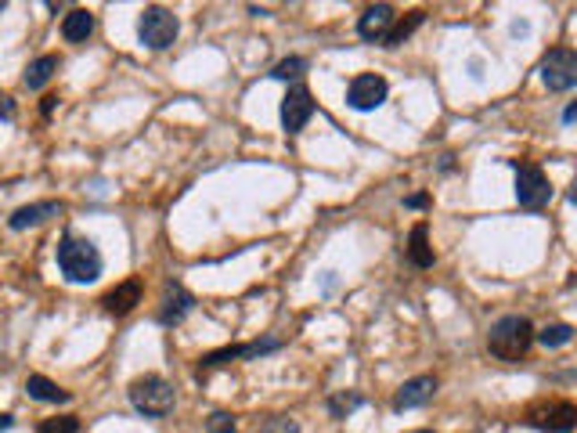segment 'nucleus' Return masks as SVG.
Wrapping results in <instances>:
<instances>
[{
  "mask_svg": "<svg viewBox=\"0 0 577 433\" xmlns=\"http://www.w3.org/2000/svg\"><path fill=\"white\" fill-rule=\"evenodd\" d=\"M58 271L65 275V282L72 286H87V282H98L102 279V268L105 260L98 253V246H94L90 238H79V235H65L58 242Z\"/></svg>",
  "mask_w": 577,
  "mask_h": 433,
  "instance_id": "1",
  "label": "nucleus"
},
{
  "mask_svg": "<svg viewBox=\"0 0 577 433\" xmlns=\"http://www.w3.org/2000/svg\"><path fill=\"white\" fill-rule=\"evenodd\" d=\"M534 343V325L523 318V314H506L491 325L488 332V351L498 358V362H520Z\"/></svg>",
  "mask_w": 577,
  "mask_h": 433,
  "instance_id": "2",
  "label": "nucleus"
},
{
  "mask_svg": "<svg viewBox=\"0 0 577 433\" xmlns=\"http://www.w3.org/2000/svg\"><path fill=\"white\" fill-rule=\"evenodd\" d=\"M127 397L130 404L145 415V419H166L177 404V394H173V383L163 379V376H138L130 387H127Z\"/></svg>",
  "mask_w": 577,
  "mask_h": 433,
  "instance_id": "3",
  "label": "nucleus"
},
{
  "mask_svg": "<svg viewBox=\"0 0 577 433\" xmlns=\"http://www.w3.org/2000/svg\"><path fill=\"white\" fill-rule=\"evenodd\" d=\"M177 33H180V22H177V15H173L170 8H163V4H148V8L141 12V19H138V37H141V44L152 47V51L173 47Z\"/></svg>",
  "mask_w": 577,
  "mask_h": 433,
  "instance_id": "4",
  "label": "nucleus"
},
{
  "mask_svg": "<svg viewBox=\"0 0 577 433\" xmlns=\"http://www.w3.org/2000/svg\"><path fill=\"white\" fill-rule=\"evenodd\" d=\"M513 170H516V203L523 206V210H541V206H548V199H552V185H548V178H545V170L541 166H534V162H513Z\"/></svg>",
  "mask_w": 577,
  "mask_h": 433,
  "instance_id": "5",
  "label": "nucleus"
},
{
  "mask_svg": "<svg viewBox=\"0 0 577 433\" xmlns=\"http://www.w3.org/2000/svg\"><path fill=\"white\" fill-rule=\"evenodd\" d=\"M541 79L552 95H563L577 83V54L570 47H552L541 58Z\"/></svg>",
  "mask_w": 577,
  "mask_h": 433,
  "instance_id": "6",
  "label": "nucleus"
},
{
  "mask_svg": "<svg viewBox=\"0 0 577 433\" xmlns=\"http://www.w3.org/2000/svg\"><path fill=\"white\" fill-rule=\"evenodd\" d=\"M387 91H390V87H387V79H382V76L361 72L347 87V105L357 109V112H372V109H379L382 102H387Z\"/></svg>",
  "mask_w": 577,
  "mask_h": 433,
  "instance_id": "7",
  "label": "nucleus"
},
{
  "mask_svg": "<svg viewBox=\"0 0 577 433\" xmlns=\"http://www.w3.org/2000/svg\"><path fill=\"white\" fill-rule=\"evenodd\" d=\"M314 116V98L307 87H288V95L281 98V127L285 134H300Z\"/></svg>",
  "mask_w": 577,
  "mask_h": 433,
  "instance_id": "8",
  "label": "nucleus"
},
{
  "mask_svg": "<svg viewBox=\"0 0 577 433\" xmlns=\"http://www.w3.org/2000/svg\"><path fill=\"white\" fill-rule=\"evenodd\" d=\"M191 307H196V296H191L180 282H166V289H163V300H159V325H180L188 314H191Z\"/></svg>",
  "mask_w": 577,
  "mask_h": 433,
  "instance_id": "9",
  "label": "nucleus"
},
{
  "mask_svg": "<svg viewBox=\"0 0 577 433\" xmlns=\"http://www.w3.org/2000/svg\"><path fill=\"white\" fill-rule=\"evenodd\" d=\"M531 422L552 433H570L577 426V408L570 401H548L541 408H531Z\"/></svg>",
  "mask_w": 577,
  "mask_h": 433,
  "instance_id": "10",
  "label": "nucleus"
},
{
  "mask_svg": "<svg viewBox=\"0 0 577 433\" xmlns=\"http://www.w3.org/2000/svg\"><path fill=\"white\" fill-rule=\"evenodd\" d=\"M394 22H397V15H394L390 4H372V8H364L361 19H357V37L368 40V44H375V40L382 44V37L390 33Z\"/></svg>",
  "mask_w": 577,
  "mask_h": 433,
  "instance_id": "11",
  "label": "nucleus"
},
{
  "mask_svg": "<svg viewBox=\"0 0 577 433\" xmlns=\"http://www.w3.org/2000/svg\"><path fill=\"white\" fill-rule=\"evenodd\" d=\"M281 339L278 336H267V339H256V343H246V346H224V351H213L203 358V369H217L224 362H235V358H260V354H271L278 351Z\"/></svg>",
  "mask_w": 577,
  "mask_h": 433,
  "instance_id": "12",
  "label": "nucleus"
},
{
  "mask_svg": "<svg viewBox=\"0 0 577 433\" xmlns=\"http://www.w3.org/2000/svg\"><path fill=\"white\" fill-rule=\"evenodd\" d=\"M141 296H145L141 279H127V282H120L116 289H109V293L102 296V307H105L109 314H130V311L141 304Z\"/></svg>",
  "mask_w": 577,
  "mask_h": 433,
  "instance_id": "13",
  "label": "nucleus"
},
{
  "mask_svg": "<svg viewBox=\"0 0 577 433\" xmlns=\"http://www.w3.org/2000/svg\"><path fill=\"white\" fill-rule=\"evenodd\" d=\"M433 394H437V379H433V376H415V379H408V383L394 394V408H397V412L422 408L426 401H433Z\"/></svg>",
  "mask_w": 577,
  "mask_h": 433,
  "instance_id": "14",
  "label": "nucleus"
},
{
  "mask_svg": "<svg viewBox=\"0 0 577 433\" xmlns=\"http://www.w3.org/2000/svg\"><path fill=\"white\" fill-rule=\"evenodd\" d=\"M58 213H62V203H54V199L29 203V206H19V210L8 217V228H12V231H26V228H37V224H44V221H51V217H58Z\"/></svg>",
  "mask_w": 577,
  "mask_h": 433,
  "instance_id": "15",
  "label": "nucleus"
},
{
  "mask_svg": "<svg viewBox=\"0 0 577 433\" xmlns=\"http://www.w3.org/2000/svg\"><path fill=\"white\" fill-rule=\"evenodd\" d=\"M90 33H94V15H90L87 8H72V12L62 19V37H65L69 44H83Z\"/></svg>",
  "mask_w": 577,
  "mask_h": 433,
  "instance_id": "16",
  "label": "nucleus"
},
{
  "mask_svg": "<svg viewBox=\"0 0 577 433\" xmlns=\"http://www.w3.org/2000/svg\"><path fill=\"white\" fill-rule=\"evenodd\" d=\"M408 260L415 268H433V246H430V228L415 224L408 235Z\"/></svg>",
  "mask_w": 577,
  "mask_h": 433,
  "instance_id": "17",
  "label": "nucleus"
},
{
  "mask_svg": "<svg viewBox=\"0 0 577 433\" xmlns=\"http://www.w3.org/2000/svg\"><path fill=\"white\" fill-rule=\"evenodd\" d=\"M58 65H62V58H58V54H40L37 62H29V69H26L22 83L29 87V91H40V87H47V79L58 72Z\"/></svg>",
  "mask_w": 577,
  "mask_h": 433,
  "instance_id": "18",
  "label": "nucleus"
},
{
  "mask_svg": "<svg viewBox=\"0 0 577 433\" xmlns=\"http://www.w3.org/2000/svg\"><path fill=\"white\" fill-rule=\"evenodd\" d=\"M26 394L33 401H47V404H65L69 401V390H62L58 383H51L47 376H29L26 379Z\"/></svg>",
  "mask_w": 577,
  "mask_h": 433,
  "instance_id": "19",
  "label": "nucleus"
},
{
  "mask_svg": "<svg viewBox=\"0 0 577 433\" xmlns=\"http://www.w3.org/2000/svg\"><path fill=\"white\" fill-rule=\"evenodd\" d=\"M426 22V12H408V19H401V22H394L390 26V33L387 37H382V47H401L419 26Z\"/></svg>",
  "mask_w": 577,
  "mask_h": 433,
  "instance_id": "20",
  "label": "nucleus"
},
{
  "mask_svg": "<svg viewBox=\"0 0 577 433\" xmlns=\"http://www.w3.org/2000/svg\"><path fill=\"white\" fill-rule=\"evenodd\" d=\"M534 339L552 351V346H566V343L573 339V329H570L566 321H556V325H545L541 332H534Z\"/></svg>",
  "mask_w": 577,
  "mask_h": 433,
  "instance_id": "21",
  "label": "nucleus"
},
{
  "mask_svg": "<svg viewBox=\"0 0 577 433\" xmlns=\"http://www.w3.org/2000/svg\"><path fill=\"white\" fill-rule=\"evenodd\" d=\"M361 404H364V397H361V394H354V390H350V394L343 390V394H332V397H329V412H332V419H347V415H350V412H357Z\"/></svg>",
  "mask_w": 577,
  "mask_h": 433,
  "instance_id": "22",
  "label": "nucleus"
},
{
  "mask_svg": "<svg viewBox=\"0 0 577 433\" xmlns=\"http://www.w3.org/2000/svg\"><path fill=\"white\" fill-rule=\"evenodd\" d=\"M304 72H307V58H300V54L281 58V62L271 69V76H274V79H297V76H304Z\"/></svg>",
  "mask_w": 577,
  "mask_h": 433,
  "instance_id": "23",
  "label": "nucleus"
},
{
  "mask_svg": "<svg viewBox=\"0 0 577 433\" xmlns=\"http://www.w3.org/2000/svg\"><path fill=\"white\" fill-rule=\"evenodd\" d=\"M37 433H79V419H76V415H58V419H44Z\"/></svg>",
  "mask_w": 577,
  "mask_h": 433,
  "instance_id": "24",
  "label": "nucleus"
},
{
  "mask_svg": "<svg viewBox=\"0 0 577 433\" xmlns=\"http://www.w3.org/2000/svg\"><path fill=\"white\" fill-rule=\"evenodd\" d=\"M260 433H300V422L293 415H274L260 426Z\"/></svg>",
  "mask_w": 577,
  "mask_h": 433,
  "instance_id": "25",
  "label": "nucleus"
},
{
  "mask_svg": "<svg viewBox=\"0 0 577 433\" xmlns=\"http://www.w3.org/2000/svg\"><path fill=\"white\" fill-rule=\"evenodd\" d=\"M206 433H238L235 415H228V412H213V415L206 419Z\"/></svg>",
  "mask_w": 577,
  "mask_h": 433,
  "instance_id": "26",
  "label": "nucleus"
},
{
  "mask_svg": "<svg viewBox=\"0 0 577 433\" xmlns=\"http://www.w3.org/2000/svg\"><path fill=\"white\" fill-rule=\"evenodd\" d=\"M0 116H4V120H15V109H12V98H8V95H0Z\"/></svg>",
  "mask_w": 577,
  "mask_h": 433,
  "instance_id": "27",
  "label": "nucleus"
},
{
  "mask_svg": "<svg viewBox=\"0 0 577 433\" xmlns=\"http://www.w3.org/2000/svg\"><path fill=\"white\" fill-rule=\"evenodd\" d=\"M426 203H430V199H426L422 192H415V196H408V199H405V206H412V210H422Z\"/></svg>",
  "mask_w": 577,
  "mask_h": 433,
  "instance_id": "28",
  "label": "nucleus"
},
{
  "mask_svg": "<svg viewBox=\"0 0 577 433\" xmlns=\"http://www.w3.org/2000/svg\"><path fill=\"white\" fill-rule=\"evenodd\" d=\"M54 105H58V98H54V95H47V98H44V105H40V112H44V116H51V112H54Z\"/></svg>",
  "mask_w": 577,
  "mask_h": 433,
  "instance_id": "29",
  "label": "nucleus"
},
{
  "mask_svg": "<svg viewBox=\"0 0 577 433\" xmlns=\"http://www.w3.org/2000/svg\"><path fill=\"white\" fill-rule=\"evenodd\" d=\"M573 116H577V105H566V112H563V123H573Z\"/></svg>",
  "mask_w": 577,
  "mask_h": 433,
  "instance_id": "30",
  "label": "nucleus"
},
{
  "mask_svg": "<svg viewBox=\"0 0 577 433\" xmlns=\"http://www.w3.org/2000/svg\"><path fill=\"white\" fill-rule=\"evenodd\" d=\"M12 422H15L12 415H0V429H12Z\"/></svg>",
  "mask_w": 577,
  "mask_h": 433,
  "instance_id": "31",
  "label": "nucleus"
},
{
  "mask_svg": "<svg viewBox=\"0 0 577 433\" xmlns=\"http://www.w3.org/2000/svg\"><path fill=\"white\" fill-rule=\"evenodd\" d=\"M412 433H433V429H412Z\"/></svg>",
  "mask_w": 577,
  "mask_h": 433,
  "instance_id": "32",
  "label": "nucleus"
},
{
  "mask_svg": "<svg viewBox=\"0 0 577 433\" xmlns=\"http://www.w3.org/2000/svg\"><path fill=\"white\" fill-rule=\"evenodd\" d=\"M0 12H4V0H0Z\"/></svg>",
  "mask_w": 577,
  "mask_h": 433,
  "instance_id": "33",
  "label": "nucleus"
}]
</instances>
